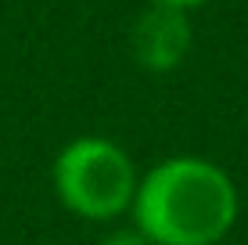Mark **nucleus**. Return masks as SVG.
Wrapping results in <instances>:
<instances>
[{
	"instance_id": "obj_1",
	"label": "nucleus",
	"mask_w": 248,
	"mask_h": 245,
	"mask_svg": "<svg viewBox=\"0 0 248 245\" xmlns=\"http://www.w3.org/2000/svg\"><path fill=\"white\" fill-rule=\"evenodd\" d=\"M241 198L223 166L173 155L140 173L130 224L151 245H219L234 231Z\"/></svg>"
},
{
	"instance_id": "obj_2",
	"label": "nucleus",
	"mask_w": 248,
	"mask_h": 245,
	"mask_svg": "<svg viewBox=\"0 0 248 245\" xmlns=\"http://www.w3.org/2000/svg\"><path fill=\"white\" fill-rule=\"evenodd\" d=\"M137 180L140 173L126 155V148L97 133L68 141L50 166V184H54L58 202L72 216L90 224H108L130 213Z\"/></svg>"
},
{
	"instance_id": "obj_3",
	"label": "nucleus",
	"mask_w": 248,
	"mask_h": 245,
	"mask_svg": "<svg viewBox=\"0 0 248 245\" xmlns=\"http://www.w3.org/2000/svg\"><path fill=\"white\" fill-rule=\"evenodd\" d=\"M191 50V22L180 7L148 4L133 25V58L148 72H169Z\"/></svg>"
},
{
	"instance_id": "obj_4",
	"label": "nucleus",
	"mask_w": 248,
	"mask_h": 245,
	"mask_svg": "<svg viewBox=\"0 0 248 245\" xmlns=\"http://www.w3.org/2000/svg\"><path fill=\"white\" fill-rule=\"evenodd\" d=\"M97 245H151V242L144 238V234L137 231L133 224H130V227H112V231H108Z\"/></svg>"
},
{
	"instance_id": "obj_5",
	"label": "nucleus",
	"mask_w": 248,
	"mask_h": 245,
	"mask_svg": "<svg viewBox=\"0 0 248 245\" xmlns=\"http://www.w3.org/2000/svg\"><path fill=\"white\" fill-rule=\"evenodd\" d=\"M148 4H162V7H180V11H191V7L205 4V0H148Z\"/></svg>"
}]
</instances>
